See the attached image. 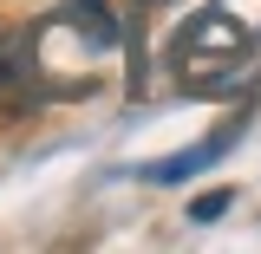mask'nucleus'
<instances>
[{"label": "nucleus", "instance_id": "1", "mask_svg": "<svg viewBox=\"0 0 261 254\" xmlns=\"http://www.w3.org/2000/svg\"><path fill=\"white\" fill-rule=\"evenodd\" d=\"M248 33L235 26L228 13H196L190 33L176 39V78L190 85V92H216L228 78H242L248 72Z\"/></svg>", "mask_w": 261, "mask_h": 254}, {"label": "nucleus", "instance_id": "2", "mask_svg": "<svg viewBox=\"0 0 261 254\" xmlns=\"http://www.w3.org/2000/svg\"><path fill=\"white\" fill-rule=\"evenodd\" d=\"M27 72H33V46H27V33H0V98L20 92V85H27Z\"/></svg>", "mask_w": 261, "mask_h": 254}, {"label": "nucleus", "instance_id": "3", "mask_svg": "<svg viewBox=\"0 0 261 254\" xmlns=\"http://www.w3.org/2000/svg\"><path fill=\"white\" fill-rule=\"evenodd\" d=\"M65 20H85V33H92V46L105 52V46H118V20L105 13V0H59Z\"/></svg>", "mask_w": 261, "mask_h": 254}, {"label": "nucleus", "instance_id": "4", "mask_svg": "<svg viewBox=\"0 0 261 254\" xmlns=\"http://www.w3.org/2000/svg\"><path fill=\"white\" fill-rule=\"evenodd\" d=\"M222 202H228V195H202L190 215H196V222H216V215H222Z\"/></svg>", "mask_w": 261, "mask_h": 254}, {"label": "nucleus", "instance_id": "5", "mask_svg": "<svg viewBox=\"0 0 261 254\" xmlns=\"http://www.w3.org/2000/svg\"><path fill=\"white\" fill-rule=\"evenodd\" d=\"M137 7H163V0H137Z\"/></svg>", "mask_w": 261, "mask_h": 254}]
</instances>
